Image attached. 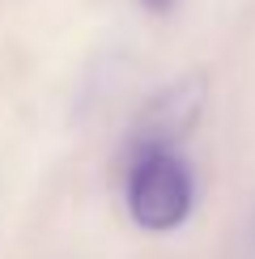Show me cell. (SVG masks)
Listing matches in <instances>:
<instances>
[{
  "mask_svg": "<svg viewBox=\"0 0 255 259\" xmlns=\"http://www.w3.org/2000/svg\"><path fill=\"white\" fill-rule=\"evenodd\" d=\"M123 204L149 234L179 230L196 208V179L175 140H141L123 175Z\"/></svg>",
  "mask_w": 255,
  "mask_h": 259,
  "instance_id": "1",
  "label": "cell"
},
{
  "mask_svg": "<svg viewBox=\"0 0 255 259\" xmlns=\"http://www.w3.org/2000/svg\"><path fill=\"white\" fill-rule=\"evenodd\" d=\"M141 5L149 9V13H170V9H175L179 0H141Z\"/></svg>",
  "mask_w": 255,
  "mask_h": 259,
  "instance_id": "2",
  "label": "cell"
}]
</instances>
